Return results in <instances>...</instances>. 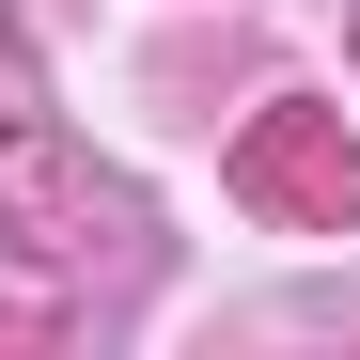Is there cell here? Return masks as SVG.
<instances>
[]
</instances>
